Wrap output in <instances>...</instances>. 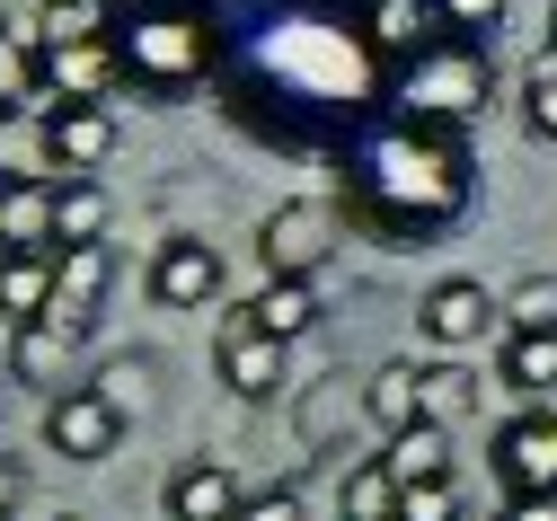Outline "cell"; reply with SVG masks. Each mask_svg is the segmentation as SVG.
<instances>
[{
  "label": "cell",
  "instance_id": "cell-29",
  "mask_svg": "<svg viewBox=\"0 0 557 521\" xmlns=\"http://www.w3.org/2000/svg\"><path fill=\"white\" fill-rule=\"evenodd\" d=\"M505 10L513 0H434V18H443V36H469V45H486L505 27Z\"/></svg>",
  "mask_w": 557,
  "mask_h": 521
},
{
  "label": "cell",
  "instance_id": "cell-22",
  "mask_svg": "<svg viewBox=\"0 0 557 521\" xmlns=\"http://www.w3.org/2000/svg\"><path fill=\"white\" fill-rule=\"evenodd\" d=\"M381 469L398 477V495H407V486H434V477H451V433H443V424H416V433H398L389 451H381Z\"/></svg>",
  "mask_w": 557,
  "mask_h": 521
},
{
  "label": "cell",
  "instance_id": "cell-16",
  "mask_svg": "<svg viewBox=\"0 0 557 521\" xmlns=\"http://www.w3.org/2000/svg\"><path fill=\"white\" fill-rule=\"evenodd\" d=\"M363 415L398 442V433H416L425 424V362H381L372 381H363Z\"/></svg>",
  "mask_w": 557,
  "mask_h": 521
},
{
  "label": "cell",
  "instance_id": "cell-1",
  "mask_svg": "<svg viewBox=\"0 0 557 521\" xmlns=\"http://www.w3.org/2000/svg\"><path fill=\"white\" fill-rule=\"evenodd\" d=\"M355 212L389 239H425V231H451L469 212V151L460 133H416V124H389L355 151Z\"/></svg>",
  "mask_w": 557,
  "mask_h": 521
},
{
  "label": "cell",
  "instance_id": "cell-28",
  "mask_svg": "<svg viewBox=\"0 0 557 521\" xmlns=\"http://www.w3.org/2000/svg\"><path fill=\"white\" fill-rule=\"evenodd\" d=\"M522 124H531V141H557V62L548 53L522 71Z\"/></svg>",
  "mask_w": 557,
  "mask_h": 521
},
{
  "label": "cell",
  "instance_id": "cell-25",
  "mask_svg": "<svg viewBox=\"0 0 557 521\" xmlns=\"http://www.w3.org/2000/svg\"><path fill=\"white\" fill-rule=\"evenodd\" d=\"M115 27H107V0H45V27H36V45H107Z\"/></svg>",
  "mask_w": 557,
  "mask_h": 521
},
{
  "label": "cell",
  "instance_id": "cell-8",
  "mask_svg": "<svg viewBox=\"0 0 557 521\" xmlns=\"http://www.w3.org/2000/svg\"><path fill=\"white\" fill-rule=\"evenodd\" d=\"M486 319H505V301H486V283H469V274H443L425 301H416V336H425L434 353L486 345Z\"/></svg>",
  "mask_w": 557,
  "mask_h": 521
},
{
  "label": "cell",
  "instance_id": "cell-34",
  "mask_svg": "<svg viewBox=\"0 0 557 521\" xmlns=\"http://www.w3.org/2000/svg\"><path fill=\"white\" fill-rule=\"evenodd\" d=\"M505 521H557V495H505Z\"/></svg>",
  "mask_w": 557,
  "mask_h": 521
},
{
  "label": "cell",
  "instance_id": "cell-27",
  "mask_svg": "<svg viewBox=\"0 0 557 521\" xmlns=\"http://www.w3.org/2000/svg\"><path fill=\"white\" fill-rule=\"evenodd\" d=\"M540 327H557V274H522L505 291V336H540Z\"/></svg>",
  "mask_w": 557,
  "mask_h": 521
},
{
  "label": "cell",
  "instance_id": "cell-14",
  "mask_svg": "<svg viewBox=\"0 0 557 521\" xmlns=\"http://www.w3.org/2000/svg\"><path fill=\"white\" fill-rule=\"evenodd\" d=\"M107 231H115V195L98 177H53V257L107 248Z\"/></svg>",
  "mask_w": 557,
  "mask_h": 521
},
{
  "label": "cell",
  "instance_id": "cell-31",
  "mask_svg": "<svg viewBox=\"0 0 557 521\" xmlns=\"http://www.w3.org/2000/svg\"><path fill=\"white\" fill-rule=\"evenodd\" d=\"M239 521H301V486H257L239 504Z\"/></svg>",
  "mask_w": 557,
  "mask_h": 521
},
{
  "label": "cell",
  "instance_id": "cell-13",
  "mask_svg": "<svg viewBox=\"0 0 557 521\" xmlns=\"http://www.w3.org/2000/svg\"><path fill=\"white\" fill-rule=\"evenodd\" d=\"M222 291V257L203 248V239H160V257H151V301L160 310H203Z\"/></svg>",
  "mask_w": 557,
  "mask_h": 521
},
{
  "label": "cell",
  "instance_id": "cell-24",
  "mask_svg": "<svg viewBox=\"0 0 557 521\" xmlns=\"http://www.w3.org/2000/svg\"><path fill=\"white\" fill-rule=\"evenodd\" d=\"M460 415H478V371H460V362H425V424H460Z\"/></svg>",
  "mask_w": 557,
  "mask_h": 521
},
{
  "label": "cell",
  "instance_id": "cell-2",
  "mask_svg": "<svg viewBox=\"0 0 557 521\" xmlns=\"http://www.w3.org/2000/svg\"><path fill=\"white\" fill-rule=\"evenodd\" d=\"M381 107L416 133H460L496 107V53L469 45V36H434L425 53H407L381 80Z\"/></svg>",
  "mask_w": 557,
  "mask_h": 521
},
{
  "label": "cell",
  "instance_id": "cell-30",
  "mask_svg": "<svg viewBox=\"0 0 557 521\" xmlns=\"http://www.w3.org/2000/svg\"><path fill=\"white\" fill-rule=\"evenodd\" d=\"M398 521H460V486H451V477L407 486V495H398Z\"/></svg>",
  "mask_w": 557,
  "mask_h": 521
},
{
  "label": "cell",
  "instance_id": "cell-7",
  "mask_svg": "<svg viewBox=\"0 0 557 521\" xmlns=\"http://www.w3.org/2000/svg\"><path fill=\"white\" fill-rule=\"evenodd\" d=\"M213 371H222V389H239V398H274V389H284V345L257 327L248 301L222 310V327H213Z\"/></svg>",
  "mask_w": 557,
  "mask_h": 521
},
{
  "label": "cell",
  "instance_id": "cell-37",
  "mask_svg": "<svg viewBox=\"0 0 557 521\" xmlns=\"http://www.w3.org/2000/svg\"><path fill=\"white\" fill-rule=\"evenodd\" d=\"M53 521H89V512H53Z\"/></svg>",
  "mask_w": 557,
  "mask_h": 521
},
{
  "label": "cell",
  "instance_id": "cell-17",
  "mask_svg": "<svg viewBox=\"0 0 557 521\" xmlns=\"http://www.w3.org/2000/svg\"><path fill=\"white\" fill-rule=\"evenodd\" d=\"M434 0H363V45L372 53H389V62H407V53H425L434 45Z\"/></svg>",
  "mask_w": 557,
  "mask_h": 521
},
{
  "label": "cell",
  "instance_id": "cell-15",
  "mask_svg": "<svg viewBox=\"0 0 557 521\" xmlns=\"http://www.w3.org/2000/svg\"><path fill=\"white\" fill-rule=\"evenodd\" d=\"M0 115H53V98H45V45L36 36H18L10 18H0Z\"/></svg>",
  "mask_w": 557,
  "mask_h": 521
},
{
  "label": "cell",
  "instance_id": "cell-21",
  "mask_svg": "<svg viewBox=\"0 0 557 521\" xmlns=\"http://www.w3.org/2000/svg\"><path fill=\"white\" fill-rule=\"evenodd\" d=\"M248 310H257V327H265L274 345H293V336H310V327H319V283H293V274H274V283L257 291Z\"/></svg>",
  "mask_w": 557,
  "mask_h": 521
},
{
  "label": "cell",
  "instance_id": "cell-36",
  "mask_svg": "<svg viewBox=\"0 0 557 521\" xmlns=\"http://www.w3.org/2000/svg\"><path fill=\"white\" fill-rule=\"evenodd\" d=\"M548 62H557V18H548Z\"/></svg>",
  "mask_w": 557,
  "mask_h": 521
},
{
  "label": "cell",
  "instance_id": "cell-18",
  "mask_svg": "<svg viewBox=\"0 0 557 521\" xmlns=\"http://www.w3.org/2000/svg\"><path fill=\"white\" fill-rule=\"evenodd\" d=\"M53 310V257L18 248V257H0V327H36Z\"/></svg>",
  "mask_w": 557,
  "mask_h": 521
},
{
  "label": "cell",
  "instance_id": "cell-12",
  "mask_svg": "<svg viewBox=\"0 0 557 521\" xmlns=\"http://www.w3.org/2000/svg\"><path fill=\"white\" fill-rule=\"evenodd\" d=\"M124 80V53L107 45H45V98L53 107H107V89Z\"/></svg>",
  "mask_w": 557,
  "mask_h": 521
},
{
  "label": "cell",
  "instance_id": "cell-10",
  "mask_svg": "<svg viewBox=\"0 0 557 521\" xmlns=\"http://www.w3.org/2000/svg\"><path fill=\"white\" fill-rule=\"evenodd\" d=\"M107 291H115V257L107 248H72V257H53V310H45V327H62V336H89L98 327V310H107Z\"/></svg>",
  "mask_w": 557,
  "mask_h": 521
},
{
  "label": "cell",
  "instance_id": "cell-26",
  "mask_svg": "<svg viewBox=\"0 0 557 521\" xmlns=\"http://www.w3.org/2000/svg\"><path fill=\"white\" fill-rule=\"evenodd\" d=\"M62 353H72V336H62V327H10V371H18V381H53V371H62Z\"/></svg>",
  "mask_w": 557,
  "mask_h": 521
},
{
  "label": "cell",
  "instance_id": "cell-3",
  "mask_svg": "<svg viewBox=\"0 0 557 521\" xmlns=\"http://www.w3.org/2000/svg\"><path fill=\"white\" fill-rule=\"evenodd\" d=\"M115 53L143 98H186L213 71V27L195 10H133V27H115Z\"/></svg>",
  "mask_w": 557,
  "mask_h": 521
},
{
  "label": "cell",
  "instance_id": "cell-11",
  "mask_svg": "<svg viewBox=\"0 0 557 521\" xmlns=\"http://www.w3.org/2000/svg\"><path fill=\"white\" fill-rule=\"evenodd\" d=\"M160 504H169V521H239L248 486H239V469H231V460L195 451V460H177V477L160 486Z\"/></svg>",
  "mask_w": 557,
  "mask_h": 521
},
{
  "label": "cell",
  "instance_id": "cell-5",
  "mask_svg": "<svg viewBox=\"0 0 557 521\" xmlns=\"http://www.w3.org/2000/svg\"><path fill=\"white\" fill-rule=\"evenodd\" d=\"M45 451L53 460H72V469H98V460H115V442H124V407H107L98 389H62V398H45Z\"/></svg>",
  "mask_w": 557,
  "mask_h": 521
},
{
  "label": "cell",
  "instance_id": "cell-9",
  "mask_svg": "<svg viewBox=\"0 0 557 521\" xmlns=\"http://www.w3.org/2000/svg\"><path fill=\"white\" fill-rule=\"evenodd\" d=\"M36 141H45V160H53L62 177H98V169L115 160L124 124H115V107H53V115L36 124Z\"/></svg>",
  "mask_w": 557,
  "mask_h": 521
},
{
  "label": "cell",
  "instance_id": "cell-6",
  "mask_svg": "<svg viewBox=\"0 0 557 521\" xmlns=\"http://www.w3.org/2000/svg\"><path fill=\"white\" fill-rule=\"evenodd\" d=\"M486 460H496L505 495H557V407H522L496 424L486 442Z\"/></svg>",
  "mask_w": 557,
  "mask_h": 521
},
{
  "label": "cell",
  "instance_id": "cell-4",
  "mask_svg": "<svg viewBox=\"0 0 557 521\" xmlns=\"http://www.w3.org/2000/svg\"><path fill=\"white\" fill-rule=\"evenodd\" d=\"M327 231H336V203L327 195H293L257 221V265L265 283L293 274V283H319V257H327Z\"/></svg>",
  "mask_w": 557,
  "mask_h": 521
},
{
  "label": "cell",
  "instance_id": "cell-32",
  "mask_svg": "<svg viewBox=\"0 0 557 521\" xmlns=\"http://www.w3.org/2000/svg\"><path fill=\"white\" fill-rule=\"evenodd\" d=\"M133 389H143V362H107L98 371V398L107 407H133Z\"/></svg>",
  "mask_w": 557,
  "mask_h": 521
},
{
  "label": "cell",
  "instance_id": "cell-23",
  "mask_svg": "<svg viewBox=\"0 0 557 521\" xmlns=\"http://www.w3.org/2000/svg\"><path fill=\"white\" fill-rule=\"evenodd\" d=\"M336 512H345V521H398V477H389L381 460H355L345 486H336Z\"/></svg>",
  "mask_w": 557,
  "mask_h": 521
},
{
  "label": "cell",
  "instance_id": "cell-19",
  "mask_svg": "<svg viewBox=\"0 0 557 521\" xmlns=\"http://www.w3.org/2000/svg\"><path fill=\"white\" fill-rule=\"evenodd\" d=\"M0 212H10V248H36V257H53V186H45V177L0 169Z\"/></svg>",
  "mask_w": 557,
  "mask_h": 521
},
{
  "label": "cell",
  "instance_id": "cell-20",
  "mask_svg": "<svg viewBox=\"0 0 557 521\" xmlns=\"http://www.w3.org/2000/svg\"><path fill=\"white\" fill-rule=\"evenodd\" d=\"M496 371H505L513 398L540 407V398L557 389V327H540V336H505V345H496Z\"/></svg>",
  "mask_w": 557,
  "mask_h": 521
},
{
  "label": "cell",
  "instance_id": "cell-33",
  "mask_svg": "<svg viewBox=\"0 0 557 521\" xmlns=\"http://www.w3.org/2000/svg\"><path fill=\"white\" fill-rule=\"evenodd\" d=\"M18 504H27V469H18V460H10V451H0V521H10V512H18Z\"/></svg>",
  "mask_w": 557,
  "mask_h": 521
},
{
  "label": "cell",
  "instance_id": "cell-35",
  "mask_svg": "<svg viewBox=\"0 0 557 521\" xmlns=\"http://www.w3.org/2000/svg\"><path fill=\"white\" fill-rule=\"evenodd\" d=\"M0 257H18V248H10V212H0Z\"/></svg>",
  "mask_w": 557,
  "mask_h": 521
}]
</instances>
